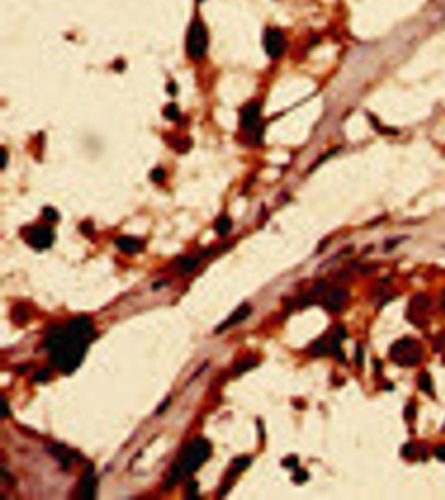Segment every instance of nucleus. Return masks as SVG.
<instances>
[{"label": "nucleus", "instance_id": "obj_1", "mask_svg": "<svg viewBox=\"0 0 445 500\" xmlns=\"http://www.w3.org/2000/svg\"><path fill=\"white\" fill-rule=\"evenodd\" d=\"M94 337L90 319L79 316L67 328L55 327L46 337L44 346L50 352L51 361L66 374L75 371L81 363L88 343Z\"/></svg>", "mask_w": 445, "mask_h": 500}, {"label": "nucleus", "instance_id": "obj_2", "mask_svg": "<svg viewBox=\"0 0 445 500\" xmlns=\"http://www.w3.org/2000/svg\"><path fill=\"white\" fill-rule=\"evenodd\" d=\"M209 455H210V444L204 439L197 437L190 445H187L186 449L180 455V469L183 470L184 474H191L204 464Z\"/></svg>", "mask_w": 445, "mask_h": 500}, {"label": "nucleus", "instance_id": "obj_3", "mask_svg": "<svg viewBox=\"0 0 445 500\" xmlns=\"http://www.w3.org/2000/svg\"><path fill=\"white\" fill-rule=\"evenodd\" d=\"M423 352L420 346L411 338H402L392 345L391 347V358L400 366H410L417 365L422 359Z\"/></svg>", "mask_w": 445, "mask_h": 500}, {"label": "nucleus", "instance_id": "obj_4", "mask_svg": "<svg viewBox=\"0 0 445 500\" xmlns=\"http://www.w3.org/2000/svg\"><path fill=\"white\" fill-rule=\"evenodd\" d=\"M209 39L205 25L200 20H195L187 34V53L193 60H200L206 54Z\"/></svg>", "mask_w": 445, "mask_h": 500}, {"label": "nucleus", "instance_id": "obj_5", "mask_svg": "<svg viewBox=\"0 0 445 500\" xmlns=\"http://www.w3.org/2000/svg\"><path fill=\"white\" fill-rule=\"evenodd\" d=\"M26 242L30 247L38 249V251L47 249L54 243V231L50 226H46V225L32 227L26 235Z\"/></svg>", "mask_w": 445, "mask_h": 500}, {"label": "nucleus", "instance_id": "obj_6", "mask_svg": "<svg viewBox=\"0 0 445 500\" xmlns=\"http://www.w3.org/2000/svg\"><path fill=\"white\" fill-rule=\"evenodd\" d=\"M260 113H261V106L259 102L252 101L244 105L240 111V126L246 132L259 131Z\"/></svg>", "mask_w": 445, "mask_h": 500}, {"label": "nucleus", "instance_id": "obj_7", "mask_svg": "<svg viewBox=\"0 0 445 500\" xmlns=\"http://www.w3.org/2000/svg\"><path fill=\"white\" fill-rule=\"evenodd\" d=\"M264 46L268 55L273 59H277L286 50V38L284 33L278 29H269L264 37Z\"/></svg>", "mask_w": 445, "mask_h": 500}, {"label": "nucleus", "instance_id": "obj_8", "mask_svg": "<svg viewBox=\"0 0 445 500\" xmlns=\"http://www.w3.org/2000/svg\"><path fill=\"white\" fill-rule=\"evenodd\" d=\"M348 290L344 287H335L330 291H328L324 299H322V306L326 311L337 312L342 309L345 301L348 298Z\"/></svg>", "mask_w": 445, "mask_h": 500}, {"label": "nucleus", "instance_id": "obj_9", "mask_svg": "<svg viewBox=\"0 0 445 500\" xmlns=\"http://www.w3.org/2000/svg\"><path fill=\"white\" fill-rule=\"evenodd\" d=\"M95 490V481L94 475H93V468L89 466L85 474L82 475L81 481H80L79 486H77V492H79V497L81 499H92L94 496Z\"/></svg>", "mask_w": 445, "mask_h": 500}, {"label": "nucleus", "instance_id": "obj_10", "mask_svg": "<svg viewBox=\"0 0 445 500\" xmlns=\"http://www.w3.org/2000/svg\"><path fill=\"white\" fill-rule=\"evenodd\" d=\"M115 245L120 251L126 252V254H136L144 248V243L132 236H120L115 240Z\"/></svg>", "mask_w": 445, "mask_h": 500}, {"label": "nucleus", "instance_id": "obj_11", "mask_svg": "<svg viewBox=\"0 0 445 500\" xmlns=\"http://www.w3.org/2000/svg\"><path fill=\"white\" fill-rule=\"evenodd\" d=\"M429 306H431V299L424 294H417L414 296L410 301V310H413L414 312V318L411 319V321L415 320L418 318V315L424 314L429 309Z\"/></svg>", "mask_w": 445, "mask_h": 500}, {"label": "nucleus", "instance_id": "obj_12", "mask_svg": "<svg viewBox=\"0 0 445 500\" xmlns=\"http://www.w3.org/2000/svg\"><path fill=\"white\" fill-rule=\"evenodd\" d=\"M251 307L248 305H243L242 307H239V309L237 310V311L234 312L233 315H231V318H229L228 320L225 321L224 324L221 325V327L218 328L217 329V332H222V330H225L226 328H229V327H233V325H235L237 323H239V321H242V320H244V319L248 316V315L251 314Z\"/></svg>", "mask_w": 445, "mask_h": 500}, {"label": "nucleus", "instance_id": "obj_13", "mask_svg": "<svg viewBox=\"0 0 445 500\" xmlns=\"http://www.w3.org/2000/svg\"><path fill=\"white\" fill-rule=\"evenodd\" d=\"M51 449H52L51 451V452H52V455L57 457L58 461H59V463L63 465L64 469H67L68 466H70L71 460H72L75 452H70V451H67L66 448L63 447V445H57V447H52Z\"/></svg>", "mask_w": 445, "mask_h": 500}, {"label": "nucleus", "instance_id": "obj_14", "mask_svg": "<svg viewBox=\"0 0 445 500\" xmlns=\"http://www.w3.org/2000/svg\"><path fill=\"white\" fill-rule=\"evenodd\" d=\"M329 352H330V338H329V342H325V338H321L312 345V353L316 357L325 356Z\"/></svg>", "mask_w": 445, "mask_h": 500}, {"label": "nucleus", "instance_id": "obj_15", "mask_svg": "<svg viewBox=\"0 0 445 500\" xmlns=\"http://www.w3.org/2000/svg\"><path fill=\"white\" fill-rule=\"evenodd\" d=\"M418 387H419L420 390H423L424 393H432V380H431V376L427 372H422L419 375V378H418Z\"/></svg>", "mask_w": 445, "mask_h": 500}, {"label": "nucleus", "instance_id": "obj_16", "mask_svg": "<svg viewBox=\"0 0 445 500\" xmlns=\"http://www.w3.org/2000/svg\"><path fill=\"white\" fill-rule=\"evenodd\" d=\"M231 229V220L228 216H222L215 222V230L219 235H226Z\"/></svg>", "mask_w": 445, "mask_h": 500}, {"label": "nucleus", "instance_id": "obj_17", "mask_svg": "<svg viewBox=\"0 0 445 500\" xmlns=\"http://www.w3.org/2000/svg\"><path fill=\"white\" fill-rule=\"evenodd\" d=\"M164 117L170 120L178 119V118H179V109L177 107V105L174 104L169 105V106L166 107V110H164Z\"/></svg>", "mask_w": 445, "mask_h": 500}, {"label": "nucleus", "instance_id": "obj_18", "mask_svg": "<svg viewBox=\"0 0 445 500\" xmlns=\"http://www.w3.org/2000/svg\"><path fill=\"white\" fill-rule=\"evenodd\" d=\"M180 264H182V271H183V273H190L191 271H193V268L196 267V264H197V260L191 258H186L183 261H180Z\"/></svg>", "mask_w": 445, "mask_h": 500}, {"label": "nucleus", "instance_id": "obj_19", "mask_svg": "<svg viewBox=\"0 0 445 500\" xmlns=\"http://www.w3.org/2000/svg\"><path fill=\"white\" fill-rule=\"evenodd\" d=\"M199 484L196 482H190L187 486V496L188 497H197L199 496Z\"/></svg>", "mask_w": 445, "mask_h": 500}, {"label": "nucleus", "instance_id": "obj_20", "mask_svg": "<svg viewBox=\"0 0 445 500\" xmlns=\"http://www.w3.org/2000/svg\"><path fill=\"white\" fill-rule=\"evenodd\" d=\"M308 479V473L306 470H297L295 475H294V481L297 483H303Z\"/></svg>", "mask_w": 445, "mask_h": 500}, {"label": "nucleus", "instance_id": "obj_21", "mask_svg": "<svg viewBox=\"0 0 445 500\" xmlns=\"http://www.w3.org/2000/svg\"><path fill=\"white\" fill-rule=\"evenodd\" d=\"M282 465L286 466V468L290 469H295L298 466V457L297 456H290L288 459H285L282 461Z\"/></svg>", "mask_w": 445, "mask_h": 500}, {"label": "nucleus", "instance_id": "obj_22", "mask_svg": "<svg viewBox=\"0 0 445 500\" xmlns=\"http://www.w3.org/2000/svg\"><path fill=\"white\" fill-rule=\"evenodd\" d=\"M43 216L47 218L48 221H57L58 220V213L54 208H44Z\"/></svg>", "mask_w": 445, "mask_h": 500}, {"label": "nucleus", "instance_id": "obj_23", "mask_svg": "<svg viewBox=\"0 0 445 500\" xmlns=\"http://www.w3.org/2000/svg\"><path fill=\"white\" fill-rule=\"evenodd\" d=\"M435 456L440 460V461H445V444H440L433 451Z\"/></svg>", "mask_w": 445, "mask_h": 500}, {"label": "nucleus", "instance_id": "obj_24", "mask_svg": "<svg viewBox=\"0 0 445 500\" xmlns=\"http://www.w3.org/2000/svg\"><path fill=\"white\" fill-rule=\"evenodd\" d=\"M164 176H166V174H164V171L162 170V169H159V167H158V169H155V170L152 173L153 180H154V182H158V183L162 182V180L164 179Z\"/></svg>", "mask_w": 445, "mask_h": 500}, {"label": "nucleus", "instance_id": "obj_25", "mask_svg": "<svg viewBox=\"0 0 445 500\" xmlns=\"http://www.w3.org/2000/svg\"><path fill=\"white\" fill-rule=\"evenodd\" d=\"M333 334H335V336L337 337V338H340V340H344V338H346V337H348V333H346V329H345V328L342 327V325H340V324H338L337 327H336L335 333H333Z\"/></svg>", "mask_w": 445, "mask_h": 500}, {"label": "nucleus", "instance_id": "obj_26", "mask_svg": "<svg viewBox=\"0 0 445 500\" xmlns=\"http://www.w3.org/2000/svg\"><path fill=\"white\" fill-rule=\"evenodd\" d=\"M355 362H357L358 366L363 365V349H362L360 343H358L357 352H355Z\"/></svg>", "mask_w": 445, "mask_h": 500}, {"label": "nucleus", "instance_id": "obj_27", "mask_svg": "<svg viewBox=\"0 0 445 500\" xmlns=\"http://www.w3.org/2000/svg\"><path fill=\"white\" fill-rule=\"evenodd\" d=\"M414 455V444L407 443L405 444L402 447V456L405 457H411Z\"/></svg>", "mask_w": 445, "mask_h": 500}, {"label": "nucleus", "instance_id": "obj_28", "mask_svg": "<svg viewBox=\"0 0 445 500\" xmlns=\"http://www.w3.org/2000/svg\"><path fill=\"white\" fill-rule=\"evenodd\" d=\"M47 378H48V370L46 368V370H42V371H39V372H37V374H35L34 380L44 381Z\"/></svg>", "mask_w": 445, "mask_h": 500}, {"label": "nucleus", "instance_id": "obj_29", "mask_svg": "<svg viewBox=\"0 0 445 500\" xmlns=\"http://www.w3.org/2000/svg\"><path fill=\"white\" fill-rule=\"evenodd\" d=\"M251 367H252V363H251V362H242V363H239V365L235 366V371H237V372H243V371H246V370H248V368H251Z\"/></svg>", "mask_w": 445, "mask_h": 500}, {"label": "nucleus", "instance_id": "obj_30", "mask_svg": "<svg viewBox=\"0 0 445 500\" xmlns=\"http://www.w3.org/2000/svg\"><path fill=\"white\" fill-rule=\"evenodd\" d=\"M414 414H415V408L413 405L407 406L406 409H405V418L411 419L414 417Z\"/></svg>", "mask_w": 445, "mask_h": 500}, {"label": "nucleus", "instance_id": "obj_31", "mask_svg": "<svg viewBox=\"0 0 445 500\" xmlns=\"http://www.w3.org/2000/svg\"><path fill=\"white\" fill-rule=\"evenodd\" d=\"M441 306H442V309H444V311H445V290L442 291V295H441Z\"/></svg>", "mask_w": 445, "mask_h": 500}, {"label": "nucleus", "instance_id": "obj_32", "mask_svg": "<svg viewBox=\"0 0 445 500\" xmlns=\"http://www.w3.org/2000/svg\"><path fill=\"white\" fill-rule=\"evenodd\" d=\"M444 362H445V357H444Z\"/></svg>", "mask_w": 445, "mask_h": 500}]
</instances>
